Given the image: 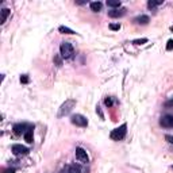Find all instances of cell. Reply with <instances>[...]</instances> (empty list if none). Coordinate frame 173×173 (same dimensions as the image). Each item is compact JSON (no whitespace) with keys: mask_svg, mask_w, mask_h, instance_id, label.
I'll return each mask as SVG.
<instances>
[{"mask_svg":"<svg viewBox=\"0 0 173 173\" xmlns=\"http://www.w3.org/2000/svg\"><path fill=\"white\" fill-rule=\"evenodd\" d=\"M167 50L168 51H172L173 50V39H169L167 42Z\"/></svg>","mask_w":173,"mask_h":173,"instance_id":"cell-20","label":"cell"},{"mask_svg":"<svg viewBox=\"0 0 173 173\" xmlns=\"http://www.w3.org/2000/svg\"><path fill=\"white\" fill-rule=\"evenodd\" d=\"M29 129V125H26V123H16V125H14V133L16 134V135H20V134H23L27 131Z\"/></svg>","mask_w":173,"mask_h":173,"instance_id":"cell-8","label":"cell"},{"mask_svg":"<svg viewBox=\"0 0 173 173\" xmlns=\"http://www.w3.org/2000/svg\"><path fill=\"white\" fill-rule=\"evenodd\" d=\"M76 160L81 162V164H87L89 162V157H88V153L83 147H76Z\"/></svg>","mask_w":173,"mask_h":173,"instance_id":"cell-5","label":"cell"},{"mask_svg":"<svg viewBox=\"0 0 173 173\" xmlns=\"http://www.w3.org/2000/svg\"><path fill=\"white\" fill-rule=\"evenodd\" d=\"M160 125L165 129H172L173 127V115H164L160 119Z\"/></svg>","mask_w":173,"mask_h":173,"instance_id":"cell-7","label":"cell"},{"mask_svg":"<svg viewBox=\"0 0 173 173\" xmlns=\"http://www.w3.org/2000/svg\"><path fill=\"white\" fill-rule=\"evenodd\" d=\"M126 14V8H116V10H111L108 11V16L110 18H121Z\"/></svg>","mask_w":173,"mask_h":173,"instance_id":"cell-9","label":"cell"},{"mask_svg":"<svg viewBox=\"0 0 173 173\" xmlns=\"http://www.w3.org/2000/svg\"><path fill=\"white\" fill-rule=\"evenodd\" d=\"M68 173H81L80 168H77L76 165H69L68 167V171H66Z\"/></svg>","mask_w":173,"mask_h":173,"instance_id":"cell-17","label":"cell"},{"mask_svg":"<svg viewBox=\"0 0 173 173\" xmlns=\"http://www.w3.org/2000/svg\"><path fill=\"white\" fill-rule=\"evenodd\" d=\"M107 6L114 10L121 8V2H118V0H107Z\"/></svg>","mask_w":173,"mask_h":173,"instance_id":"cell-14","label":"cell"},{"mask_svg":"<svg viewBox=\"0 0 173 173\" xmlns=\"http://www.w3.org/2000/svg\"><path fill=\"white\" fill-rule=\"evenodd\" d=\"M171 30H172V31H173V26H172V27H171Z\"/></svg>","mask_w":173,"mask_h":173,"instance_id":"cell-28","label":"cell"},{"mask_svg":"<svg viewBox=\"0 0 173 173\" xmlns=\"http://www.w3.org/2000/svg\"><path fill=\"white\" fill-rule=\"evenodd\" d=\"M110 29L111 30H114V31H116V30H119V29H121V24H116V23H112V24H110Z\"/></svg>","mask_w":173,"mask_h":173,"instance_id":"cell-21","label":"cell"},{"mask_svg":"<svg viewBox=\"0 0 173 173\" xmlns=\"http://www.w3.org/2000/svg\"><path fill=\"white\" fill-rule=\"evenodd\" d=\"M165 139H167L169 143H173V135H169V134H167V135H165Z\"/></svg>","mask_w":173,"mask_h":173,"instance_id":"cell-23","label":"cell"},{"mask_svg":"<svg viewBox=\"0 0 173 173\" xmlns=\"http://www.w3.org/2000/svg\"><path fill=\"white\" fill-rule=\"evenodd\" d=\"M146 42H147V38H141V39H134L133 43L134 45H143V43H146Z\"/></svg>","mask_w":173,"mask_h":173,"instance_id":"cell-18","label":"cell"},{"mask_svg":"<svg viewBox=\"0 0 173 173\" xmlns=\"http://www.w3.org/2000/svg\"><path fill=\"white\" fill-rule=\"evenodd\" d=\"M61 173H68V172H65V171H62V172H61Z\"/></svg>","mask_w":173,"mask_h":173,"instance_id":"cell-27","label":"cell"},{"mask_svg":"<svg viewBox=\"0 0 173 173\" xmlns=\"http://www.w3.org/2000/svg\"><path fill=\"white\" fill-rule=\"evenodd\" d=\"M29 81H30V79H29V76H27V75H22V76H20V83H22V84H27Z\"/></svg>","mask_w":173,"mask_h":173,"instance_id":"cell-19","label":"cell"},{"mask_svg":"<svg viewBox=\"0 0 173 173\" xmlns=\"http://www.w3.org/2000/svg\"><path fill=\"white\" fill-rule=\"evenodd\" d=\"M75 105H76V100H75V99H68V100H65V103H62V105L60 107L58 118L66 116L70 111H72V108H75Z\"/></svg>","mask_w":173,"mask_h":173,"instance_id":"cell-1","label":"cell"},{"mask_svg":"<svg viewBox=\"0 0 173 173\" xmlns=\"http://www.w3.org/2000/svg\"><path fill=\"white\" fill-rule=\"evenodd\" d=\"M4 173H15V169H14V168L7 169V171H4Z\"/></svg>","mask_w":173,"mask_h":173,"instance_id":"cell-26","label":"cell"},{"mask_svg":"<svg viewBox=\"0 0 173 173\" xmlns=\"http://www.w3.org/2000/svg\"><path fill=\"white\" fill-rule=\"evenodd\" d=\"M11 150H12V153L15 154V156H23V154L29 153V149H27L26 146H22V145H19V143L12 145Z\"/></svg>","mask_w":173,"mask_h":173,"instance_id":"cell-6","label":"cell"},{"mask_svg":"<svg viewBox=\"0 0 173 173\" xmlns=\"http://www.w3.org/2000/svg\"><path fill=\"white\" fill-rule=\"evenodd\" d=\"M54 61L57 62V65H58V66H61V64H62V62H61V60H60V57H54Z\"/></svg>","mask_w":173,"mask_h":173,"instance_id":"cell-25","label":"cell"},{"mask_svg":"<svg viewBox=\"0 0 173 173\" xmlns=\"http://www.w3.org/2000/svg\"><path fill=\"white\" fill-rule=\"evenodd\" d=\"M70 122H72L75 126H79V127H87L88 126V119L81 114L72 115L70 116Z\"/></svg>","mask_w":173,"mask_h":173,"instance_id":"cell-4","label":"cell"},{"mask_svg":"<svg viewBox=\"0 0 173 173\" xmlns=\"http://www.w3.org/2000/svg\"><path fill=\"white\" fill-rule=\"evenodd\" d=\"M134 22L138 23V24H147L150 22V18L147 15H139V16H137L135 19H134Z\"/></svg>","mask_w":173,"mask_h":173,"instance_id":"cell-10","label":"cell"},{"mask_svg":"<svg viewBox=\"0 0 173 173\" xmlns=\"http://www.w3.org/2000/svg\"><path fill=\"white\" fill-rule=\"evenodd\" d=\"M23 137H24V141H26L27 143H33V129L27 130Z\"/></svg>","mask_w":173,"mask_h":173,"instance_id":"cell-13","label":"cell"},{"mask_svg":"<svg viewBox=\"0 0 173 173\" xmlns=\"http://www.w3.org/2000/svg\"><path fill=\"white\" fill-rule=\"evenodd\" d=\"M91 7V10H92L93 12H99V11H101V7H103V4H101L100 2H92L89 4Z\"/></svg>","mask_w":173,"mask_h":173,"instance_id":"cell-11","label":"cell"},{"mask_svg":"<svg viewBox=\"0 0 173 173\" xmlns=\"http://www.w3.org/2000/svg\"><path fill=\"white\" fill-rule=\"evenodd\" d=\"M165 107H167V108L173 107V99H171V100H168L167 103H165Z\"/></svg>","mask_w":173,"mask_h":173,"instance_id":"cell-24","label":"cell"},{"mask_svg":"<svg viewBox=\"0 0 173 173\" xmlns=\"http://www.w3.org/2000/svg\"><path fill=\"white\" fill-rule=\"evenodd\" d=\"M126 133H127V125L123 123V125H121L119 127H116V129L112 130L110 137H111V139H114V141H121L126 137Z\"/></svg>","mask_w":173,"mask_h":173,"instance_id":"cell-3","label":"cell"},{"mask_svg":"<svg viewBox=\"0 0 173 173\" xmlns=\"http://www.w3.org/2000/svg\"><path fill=\"white\" fill-rule=\"evenodd\" d=\"M104 103H105V105H107V107H111V105H112V100H111L110 97H105V99H104Z\"/></svg>","mask_w":173,"mask_h":173,"instance_id":"cell-22","label":"cell"},{"mask_svg":"<svg viewBox=\"0 0 173 173\" xmlns=\"http://www.w3.org/2000/svg\"><path fill=\"white\" fill-rule=\"evenodd\" d=\"M60 53H61V57L68 60V58H72L73 54H75V49H73L72 43L69 42H62L60 45Z\"/></svg>","mask_w":173,"mask_h":173,"instance_id":"cell-2","label":"cell"},{"mask_svg":"<svg viewBox=\"0 0 173 173\" xmlns=\"http://www.w3.org/2000/svg\"><path fill=\"white\" fill-rule=\"evenodd\" d=\"M8 15H10V10L8 8H3L2 10V20H0V23H4L6 20H7V18H8Z\"/></svg>","mask_w":173,"mask_h":173,"instance_id":"cell-15","label":"cell"},{"mask_svg":"<svg viewBox=\"0 0 173 173\" xmlns=\"http://www.w3.org/2000/svg\"><path fill=\"white\" fill-rule=\"evenodd\" d=\"M58 31L61 34H76V31L75 30H72V29H69V27H66V26H60L58 27Z\"/></svg>","mask_w":173,"mask_h":173,"instance_id":"cell-12","label":"cell"},{"mask_svg":"<svg viewBox=\"0 0 173 173\" xmlns=\"http://www.w3.org/2000/svg\"><path fill=\"white\" fill-rule=\"evenodd\" d=\"M161 4H162V0H157V2H154V0H149V2H147V7H149V8H154V7L161 6Z\"/></svg>","mask_w":173,"mask_h":173,"instance_id":"cell-16","label":"cell"}]
</instances>
